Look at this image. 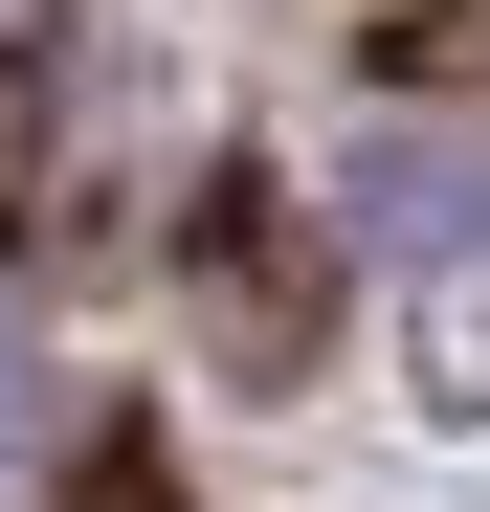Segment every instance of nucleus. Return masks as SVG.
Here are the masks:
<instances>
[{"label": "nucleus", "instance_id": "1", "mask_svg": "<svg viewBox=\"0 0 490 512\" xmlns=\"http://www.w3.org/2000/svg\"><path fill=\"white\" fill-rule=\"evenodd\" d=\"M179 268H201V334H223L245 379H290V357H312V312H335V268L290 245V201H245V179L201 201V245H179Z\"/></svg>", "mask_w": 490, "mask_h": 512}, {"label": "nucleus", "instance_id": "2", "mask_svg": "<svg viewBox=\"0 0 490 512\" xmlns=\"http://www.w3.org/2000/svg\"><path fill=\"white\" fill-rule=\"evenodd\" d=\"M357 223L424 245V268H490V156H446V134H357Z\"/></svg>", "mask_w": 490, "mask_h": 512}, {"label": "nucleus", "instance_id": "3", "mask_svg": "<svg viewBox=\"0 0 490 512\" xmlns=\"http://www.w3.org/2000/svg\"><path fill=\"white\" fill-rule=\"evenodd\" d=\"M0 446H45V401H23V312H0Z\"/></svg>", "mask_w": 490, "mask_h": 512}]
</instances>
